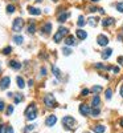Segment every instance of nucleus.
I'll return each mask as SVG.
<instances>
[{
    "mask_svg": "<svg viewBox=\"0 0 123 133\" xmlns=\"http://www.w3.org/2000/svg\"><path fill=\"white\" fill-rule=\"evenodd\" d=\"M25 117L29 121H32V120H34L37 117V106L34 104H29L28 105V108L25 109Z\"/></svg>",
    "mask_w": 123,
    "mask_h": 133,
    "instance_id": "obj_1",
    "label": "nucleus"
},
{
    "mask_svg": "<svg viewBox=\"0 0 123 133\" xmlns=\"http://www.w3.org/2000/svg\"><path fill=\"white\" fill-rule=\"evenodd\" d=\"M67 32H69V30L65 27H61L60 30H58L57 33H54V36H53V40H54V43H60L61 40H62L64 37H65V35H67Z\"/></svg>",
    "mask_w": 123,
    "mask_h": 133,
    "instance_id": "obj_2",
    "label": "nucleus"
},
{
    "mask_svg": "<svg viewBox=\"0 0 123 133\" xmlns=\"http://www.w3.org/2000/svg\"><path fill=\"white\" fill-rule=\"evenodd\" d=\"M44 104L48 106V108H56L57 106V103H56V100H54V96L50 95V93H48V95L44 96Z\"/></svg>",
    "mask_w": 123,
    "mask_h": 133,
    "instance_id": "obj_3",
    "label": "nucleus"
},
{
    "mask_svg": "<svg viewBox=\"0 0 123 133\" xmlns=\"http://www.w3.org/2000/svg\"><path fill=\"white\" fill-rule=\"evenodd\" d=\"M62 124L67 129H74L76 128V120H74L72 116H65V117L62 118Z\"/></svg>",
    "mask_w": 123,
    "mask_h": 133,
    "instance_id": "obj_4",
    "label": "nucleus"
},
{
    "mask_svg": "<svg viewBox=\"0 0 123 133\" xmlns=\"http://www.w3.org/2000/svg\"><path fill=\"white\" fill-rule=\"evenodd\" d=\"M22 27H24V20H22L21 17L15 19L13 24H12V30H13L15 32H20L22 30Z\"/></svg>",
    "mask_w": 123,
    "mask_h": 133,
    "instance_id": "obj_5",
    "label": "nucleus"
},
{
    "mask_svg": "<svg viewBox=\"0 0 123 133\" xmlns=\"http://www.w3.org/2000/svg\"><path fill=\"white\" fill-rule=\"evenodd\" d=\"M79 112L82 116H89L90 112H91V108H90V105H87V104H81L79 105Z\"/></svg>",
    "mask_w": 123,
    "mask_h": 133,
    "instance_id": "obj_6",
    "label": "nucleus"
},
{
    "mask_svg": "<svg viewBox=\"0 0 123 133\" xmlns=\"http://www.w3.org/2000/svg\"><path fill=\"white\" fill-rule=\"evenodd\" d=\"M97 43H98V45H101V47H106L109 44V37L105 36V35H99L97 37Z\"/></svg>",
    "mask_w": 123,
    "mask_h": 133,
    "instance_id": "obj_7",
    "label": "nucleus"
},
{
    "mask_svg": "<svg viewBox=\"0 0 123 133\" xmlns=\"http://www.w3.org/2000/svg\"><path fill=\"white\" fill-rule=\"evenodd\" d=\"M56 122H57V117L54 115H49L46 117V120H45V124H46V126H53Z\"/></svg>",
    "mask_w": 123,
    "mask_h": 133,
    "instance_id": "obj_8",
    "label": "nucleus"
},
{
    "mask_svg": "<svg viewBox=\"0 0 123 133\" xmlns=\"http://www.w3.org/2000/svg\"><path fill=\"white\" fill-rule=\"evenodd\" d=\"M9 83H11V79H9L8 76L3 77V79L0 80V88H1V89H7L9 87Z\"/></svg>",
    "mask_w": 123,
    "mask_h": 133,
    "instance_id": "obj_9",
    "label": "nucleus"
},
{
    "mask_svg": "<svg viewBox=\"0 0 123 133\" xmlns=\"http://www.w3.org/2000/svg\"><path fill=\"white\" fill-rule=\"evenodd\" d=\"M76 36L79 39V40H85V39L87 37V33H86V31H83V30H77L76 31Z\"/></svg>",
    "mask_w": 123,
    "mask_h": 133,
    "instance_id": "obj_10",
    "label": "nucleus"
},
{
    "mask_svg": "<svg viewBox=\"0 0 123 133\" xmlns=\"http://www.w3.org/2000/svg\"><path fill=\"white\" fill-rule=\"evenodd\" d=\"M99 105H101V99H99L98 95H95L94 97H93V100H91V106L93 108H98Z\"/></svg>",
    "mask_w": 123,
    "mask_h": 133,
    "instance_id": "obj_11",
    "label": "nucleus"
},
{
    "mask_svg": "<svg viewBox=\"0 0 123 133\" xmlns=\"http://www.w3.org/2000/svg\"><path fill=\"white\" fill-rule=\"evenodd\" d=\"M41 31H43V33H45V35H49L50 31H52V24L50 23H45L43 25V28H41Z\"/></svg>",
    "mask_w": 123,
    "mask_h": 133,
    "instance_id": "obj_12",
    "label": "nucleus"
},
{
    "mask_svg": "<svg viewBox=\"0 0 123 133\" xmlns=\"http://www.w3.org/2000/svg\"><path fill=\"white\" fill-rule=\"evenodd\" d=\"M111 53H112V49H111V48H107V49H105V51L102 52L101 56H102L103 60H106V59H109V57L111 56Z\"/></svg>",
    "mask_w": 123,
    "mask_h": 133,
    "instance_id": "obj_13",
    "label": "nucleus"
},
{
    "mask_svg": "<svg viewBox=\"0 0 123 133\" xmlns=\"http://www.w3.org/2000/svg\"><path fill=\"white\" fill-rule=\"evenodd\" d=\"M65 44L66 45H76V37L72 36V35H70V36H67L65 39Z\"/></svg>",
    "mask_w": 123,
    "mask_h": 133,
    "instance_id": "obj_14",
    "label": "nucleus"
},
{
    "mask_svg": "<svg viewBox=\"0 0 123 133\" xmlns=\"http://www.w3.org/2000/svg\"><path fill=\"white\" fill-rule=\"evenodd\" d=\"M70 16V14L69 12H62V14H61L60 16H58V21L60 23H64V21H66V19L69 17Z\"/></svg>",
    "mask_w": 123,
    "mask_h": 133,
    "instance_id": "obj_15",
    "label": "nucleus"
},
{
    "mask_svg": "<svg viewBox=\"0 0 123 133\" xmlns=\"http://www.w3.org/2000/svg\"><path fill=\"white\" fill-rule=\"evenodd\" d=\"M9 67L13 68V69H20L21 64L19 63V61H16V60H12V61H9Z\"/></svg>",
    "mask_w": 123,
    "mask_h": 133,
    "instance_id": "obj_16",
    "label": "nucleus"
},
{
    "mask_svg": "<svg viewBox=\"0 0 123 133\" xmlns=\"http://www.w3.org/2000/svg\"><path fill=\"white\" fill-rule=\"evenodd\" d=\"M16 81H17V87L20 89H22L25 87V81H24V79L22 77H20V76H17V79H16Z\"/></svg>",
    "mask_w": 123,
    "mask_h": 133,
    "instance_id": "obj_17",
    "label": "nucleus"
},
{
    "mask_svg": "<svg viewBox=\"0 0 123 133\" xmlns=\"http://www.w3.org/2000/svg\"><path fill=\"white\" fill-rule=\"evenodd\" d=\"M93 131H94L95 133H103L106 131V128L103 125H95L94 128H93Z\"/></svg>",
    "mask_w": 123,
    "mask_h": 133,
    "instance_id": "obj_18",
    "label": "nucleus"
},
{
    "mask_svg": "<svg viewBox=\"0 0 123 133\" xmlns=\"http://www.w3.org/2000/svg\"><path fill=\"white\" fill-rule=\"evenodd\" d=\"M52 71H53V74L57 77V79H61V71L58 69V68H57L56 65H53V67H52Z\"/></svg>",
    "mask_w": 123,
    "mask_h": 133,
    "instance_id": "obj_19",
    "label": "nucleus"
},
{
    "mask_svg": "<svg viewBox=\"0 0 123 133\" xmlns=\"http://www.w3.org/2000/svg\"><path fill=\"white\" fill-rule=\"evenodd\" d=\"M112 23H114V19H112V17H107V19H105V20L102 21V24H103V27H109V25H111Z\"/></svg>",
    "mask_w": 123,
    "mask_h": 133,
    "instance_id": "obj_20",
    "label": "nucleus"
},
{
    "mask_svg": "<svg viewBox=\"0 0 123 133\" xmlns=\"http://www.w3.org/2000/svg\"><path fill=\"white\" fill-rule=\"evenodd\" d=\"M28 9H29V14L31 15H40L41 14V11L38 8H36V7H29Z\"/></svg>",
    "mask_w": 123,
    "mask_h": 133,
    "instance_id": "obj_21",
    "label": "nucleus"
},
{
    "mask_svg": "<svg viewBox=\"0 0 123 133\" xmlns=\"http://www.w3.org/2000/svg\"><path fill=\"white\" fill-rule=\"evenodd\" d=\"M13 41H15L17 45H20V44H22V41H24V37H22V36H19V35H17V36L13 37Z\"/></svg>",
    "mask_w": 123,
    "mask_h": 133,
    "instance_id": "obj_22",
    "label": "nucleus"
},
{
    "mask_svg": "<svg viewBox=\"0 0 123 133\" xmlns=\"http://www.w3.org/2000/svg\"><path fill=\"white\" fill-rule=\"evenodd\" d=\"M13 97H15V104H19L22 99H24L22 95H20V93H16V95H13Z\"/></svg>",
    "mask_w": 123,
    "mask_h": 133,
    "instance_id": "obj_23",
    "label": "nucleus"
},
{
    "mask_svg": "<svg viewBox=\"0 0 123 133\" xmlns=\"http://www.w3.org/2000/svg\"><path fill=\"white\" fill-rule=\"evenodd\" d=\"M77 24H78V27H83V25L86 24L85 19H83V16H79L78 17V21H77Z\"/></svg>",
    "mask_w": 123,
    "mask_h": 133,
    "instance_id": "obj_24",
    "label": "nucleus"
},
{
    "mask_svg": "<svg viewBox=\"0 0 123 133\" xmlns=\"http://www.w3.org/2000/svg\"><path fill=\"white\" fill-rule=\"evenodd\" d=\"M87 23H89V24L91 25V27H95V25H97V23H98V19H95V17H90Z\"/></svg>",
    "mask_w": 123,
    "mask_h": 133,
    "instance_id": "obj_25",
    "label": "nucleus"
},
{
    "mask_svg": "<svg viewBox=\"0 0 123 133\" xmlns=\"http://www.w3.org/2000/svg\"><path fill=\"white\" fill-rule=\"evenodd\" d=\"M90 90H91V92H94V93H99V92H102V87H99V85H94Z\"/></svg>",
    "mask_w": 123,
    "mask_h": 133,
    "instance_id": "obj_26",
    "label": "nucleus"
},
{
    "mask_svg": "<svg viewBox=\"0 0 123 133\" xmlns=\"http://www.w3.org/2000/svg\"><path fill=\"white\" fill-rule=\"evenodd\" d=\"M90 113H91V115L94 116V117H97V116H98L99 113H101V111H99V108H93V109H91V112H90Z\"/></svg>",
    "mask_w": 123,
    "mask_h": 133,
    "instance_id": "obj_27",
    "label": "nucleus"
},
{
    "mask_svg": "<svg viewBox=\"0 0 123 133\" xmlns=\"http://www.w3.org/2000/svg\"><path fill=\"white\" fill-rule=\"evenodd\" d=\"M28 32H29V33H34V32H36V25H34V24H31V25L28 27Z\"/></svg>",
    "mask_w": 123,
    "mask_h": 133,
    "instance_id": "obj_28",
    "label": "nucleus"
},
{
    "mask_svg": "<svg viewBox=\"0 0 123 133\" xmlns=\"http://www.w3.org/2000/svg\"><path fill=\"white\" fill-rule=\"evenodd\" d=\"M105 96H106V99H107V100H110V99H111V96H112V90L110 89V88L106 89V95Z\"/></svg>",
    "mask_w": 123,
    "mask_h": 133,
    "instance_id": "obj_29",
    "label": "nucleus"
},
{
    "mask_svg": "<svg viewBox=\"0 0 123 133\" xmlns=\"http://www.w3.org/2000/svg\"><path fill=\"white\" fill-rule=\"evenodd\" d=\"M62 52H64V55H65V56H69V55L70 53H72V49H70V48H64V49H62Z\"/></svg>",
    "mask_w": 123,
    "mask_h": 133,
    "instance_id": "obj_30",
    "label": "nucleus"
},
{
    "mask_svg": "<svg viewBox=\"0 0 123 133\" xmlns=\"http://www.w3.org/2000/svg\"><path fill=\"white\" fill-rule=\"evenodd\" d=\"M13 113V105H8V109H7V116H11Z\"/></svg>",
    "mask_w": 123,
    "mask_h": 133,
    "instance_id": "obj_31",
    "label": "nucleus"
},
{
    "mask_svg": "<svg viewBox=\"0 0 123 133\" xmlns=\"http://www.w3.org/2000/svg\"><path fill=\"white\" fill-rule=\"evenodd\" d=\"M116 9H118L119 12H123V3H116Z\"/></svg>",
    "mask_w": 123,
    "mask_h": 133,
    "instance_id": "obj_32",
    "label": "nucleus"
},
{
    "mask_svg": "<svg viewBox=\"0 0 123 133\" xmlns=\"http://www.w3.org/2000/svg\"><path fill=\"white\" fill-rule=\"evenodd\" d=\"M7 12H8V14H13V12H15V7H13V5H8V7H7Z\"/></svg>",
    "mask_w": 123,
    "mask_h": 133,
    "instance_id": "obj_33",
    "label": "nucleus"
},
{
    "mask_svg": "<svg viewBox=\"0 0 123 133\" xmlns=\"http://www.w3.org/2000/svg\"><path fill=\"white\" fill-rule=\"evenodd\" d=\"M11 51H12V48L11 47H7V48L3 49V53H4V55H9V53H11Z\"/></svg>",
    "mask_w": 123,
    "mask_h": 133,
    "instance_id": "obj_34",
    "label": "nucleus"
},
{
    "mask_svg": "<svg viewBox=\"0 0 123 133\" xmlns=\"http://www.w3.org/2000/svg\"><path fill=\"white\" fill-rule=\"evenodd\" d=\"M34 128H36V125H34V124H31V125H28L27 128H25V131H27V132H28V131H33Z\"/></svg>",
    "mask_w": 123,
    "mask_h": 133,
    "instance_id": "obj_35",
    "label": "nucleus"
},
{
    "mask_svg": "<svg viewBox=\"0 0 123 133\" xmlns=\"http://www.w3.org/2000/svg\"><path fill=\"white\" fill-rule=\"evenodd\" d=\"M5 133H13V128L12 126H5Z\"/></svg>",
    "mask_w": 123,
    "mask_h": 133,
    "instance_id": "obj_36",
    "label": "nucleus"
},
{
    "mask_svg": "<svg viewBox=\"0 0 123 133\" xmlns=\"http://www.w3.org/2000/svg\"><path fill=\"white\" fill-rule=\"evenodd\" d=\"M90 93V89H83L82 90V96H87Z\"/></svg>",
    "mask_w": 123,
    "mask_h": 133,
    "instance_id": "obj_37",
    "label": "nucleus"
},
{
    "mask_svg": "<svg viewBox=\"0 0 123 133\" xmlns=\"http://www.w3.org/2000/svg\"><path fill=\"white\" fill-rule=\"evenodd\" d=\"M4 108H5V105H4V103L1 101V100H0V112L1 111H4Z\"/></svg>",
    "mask_w": 123,
    "mask_h": 133,
    "instance_id": "obj_38",
    "label": "nucleus"
},
{
    "mask_svg": "<svg viewBox=\"0 0 123 133\" xmlns=\"http://www.w3.org/2000/svg\"><path fill=\"white\" fill-rule=\"evenodd\" d=\"M118 63H119V65H123V56L118 57Z\"/></svg>",
    "mask_w": 123,
    "mask_h": 133,
    "instance_id": "obj_39",
    "label": "nucleus"
},
{
    "mask_svg": "<svg viewBox=\"0 0 123 133\" xmlns=\"http://www.w3.org/2000/svg\"><path fill=\"white\" fill-rule=\"evenodd\" d=\"M41 74H43V76H45V74H46V68H45V67L41 68Z\"/></svg>",
    "mask_w": 123,
    "mask_h": 133,
    "instance_id": "obj_40",
    "label": "nucleus"
},
{
    "mask_svg": "<svg viewBox=\"0 0 123 133\" xmlns=\"http://www.w3.org/2000/svg\"><path fill=\"white\" fill-rule=\"evenodd\" d=\"M119 95H121V97H123V84L121 85V88H119Z\"/></svg>",
    "mask_w": 123,
    "mask_h": 133,
    "instance_id": "obj_41",
    "label": "nucleus"
},
{
    "mask_svg": "<svg viewBox=\"0 0 123 133\" xmlns=\"http://www.w3.org/2000/svg\"><path fill=\"white\" fill-rule=\"evenodd\" d=\"M111 69H112V71H114V72H115V73H119V67H112V68H111Z\"/></svg>",
    "mask_w": 123,
    "mask_h": 133,
    "instance_id": "obj_42",
    "label": "nucleus"
},
{
    "mask_svg": "<svg viewBox=\"0 0 123 133\" xmlns=\"http://www.w3.org/2000/svg\"><path fill=\"white\" fill-rule=\"evenodd\" d=\"M97 9H98V8H95V7H90V9H89V11H90V12H95Z\"/></svg>",
    "mask_w": 123,
    "mask_h": 133,
    "instance_id": "obj_43",
    "label": "nucleus"
},
{
    "mask_svg": "<svg viewBox=\"0 0 123 133\" xmlns=\"http://www.w3.org/2000/svg\"><path fill=\"white\" fill-rule=\"evenodd\" d=\"M28 85H29V87L33 85V80H29V81H28Z\"/></svg>",
    "mask_w": 123,
    "mask_h": 133,
    "instance_id": "obj_44",
    "label": "nucleus"
},
{
    "mask_svg": "<svg viewBox=\"0 0 123 133\" xmlns=\"http://www.w3.org/2000/svg\"><path fill=\"white\" fill-rule=\"evenodd\" d=\"M5 129V126H3V125H0V133H3V131Z\"/></svg>",
    "mask_w": 123,
    "mask_h": 133,
    "instance_id": "obj_45",
    "label": "nucleus"
},
{
    "mask_svg": "<svg viewBox=\"0 0 123 133\" xmlns=\"http://www.w3.org/2000/svg\"><path fill=\"white\" fill-rule=\"evenodd\" d=\"M119 125H121L122 128H123V118H121V121H119Z\"/></svg>",
    "mask_w": 123,
    "mask_h": 133,
    "instance_id": "obj_46",
    "label": "nucleus"
},
{
    "mask_svg": "<svg viewBox=\"0 0 123 133\" xmlns=\"http://www.w3.org/2000/svg\"><path fill=\"white\" fill-rule=\"evenodd\" d=\"M90 1H93V3H97V1H98V0H90Z\"/></svg>",
    "mask_w": 123,
    "mask_h": 133,
    "instance_id": "obj_47",
    "label": "nucleus"
},
{
    "mask_svg": "<svg viewBox=\"0 0 123 133\" xmlns=\"http://www.w3.org/2000/svg\"><path fill=\"white\" fill-rule=\"evenodd\" d=\"M36 1H38V3H40V1H41V0H36Z\"/></svg>",
    "mask_w": 123,
    "mask_h": 133,
    "instance_id": "obj_48",
    "label": "nucleus"
},
{
    "mask_svg": "<svg viewBox=\"0 0 123 133\" xmlns=\"http://www.w3.org/2000/svg\"><path fill=\"white\" fill-rule=\"evenodd\" d=\"M53 1H57V0H53Z\"/></svg>",
    "mask_w": 123,
    "mask_h": 133,
    "instance_id": "obj_49",
    "label": "nucleus"
},
{
    "mask_svg": "<svg viewBox=\"0 0 123 133\" xmlns=\"http://www.w3.org/2000/svg\"><path fill=\"white\" fill-rule=\"evenodd\" d=\"M13 1H15V0H13Z\"/></svg>",
    "mask_w": 123,
    "mask_h": 133,
    "instance_id": "obj_50",
    "label": "nucleus"
}]
</instances>
